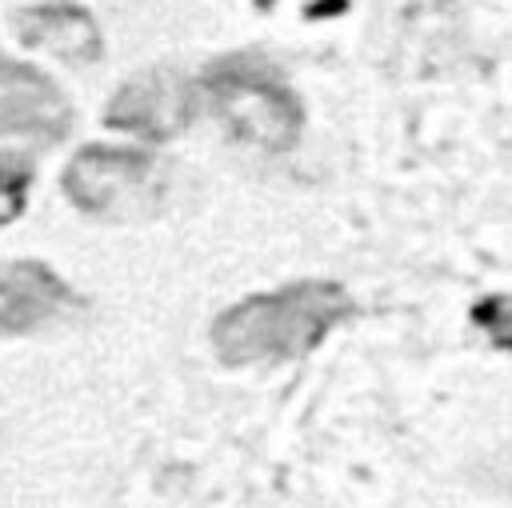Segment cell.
Instances as JSON below:
<instances>
[{"mask_svg": "<svg viewBox=\"0 0 512 508\" xmlns=\"http://www.w3.org/2000/svg\"><path fill=\"white\" fill-rule=\"evenodd\" d=\"M352 308L348 288L336 280H292L224 308L212 324V348L232 368L296 360L344 324Z\"/></svg>", "mask_w": 512, "mask_h": 508, "instance_id": "cell-1", "label": "cell"}, {"mask_svg": "<svg viewBox=\"0 0 512 508\" xmlns=\"http://www.w3.org/2000/svg\"><path fill=\"white\" fill-rule=\"evenodd\" d=\"M200 96L232 140L256 152H288L300 140L304 108L284 76L260 56H220L200 76Z\"/></svg>", "mask_w": 512, "mask_h": 508, "instance_id": "cell-2", "label": "cell"}, {"mask_svg": "<svg viewBox=\"0 0 512 508\" xmlns=\"http://www.w3.org/2000/svg\"><path fill=\"white\" fill-rule=\"evenodd\" d=\"M196 112V84L180 68H144L116 88L104 108L108 128L144 136V140H172L188 128Z\"/></svg>", "mask_w": 512, "mask_h": 508, "instance_id": "cell-3", "label": "cell"}, {"mask_svg": "<svg viewBox=\"0 0 512 508\" xmlns=\"http://www.w3.org/2000/svg\"><path fill=\"white\" fill-rule=\"evenodd\" d=\"M152 180H156V156L152 152H140V148H108V144L80 148L68 160L64 176H60L64 196L80 212H88V216H112V212H120Z\"/></svg>", "mask_w": 512, "mask_h": 508, "instance_id": "cell-4", "label": "cell"}, {"mask_svg": "<svg viewBox=\"0 0 512 508\" xmlns=\"http://www.w3.org/2000/svg\"><path fill=\"white\" fill-rule=\"evenodd\" d=\"M80 308L84 300L44 260H12L0 268V340L40 332Z\"/></svg>", "mask_w": 512, "mask_h": 508, "instance_id": "cell-5", "label": "cell"}, {"mask_svg": "<svg viewBox=\"0 0 512 508\" xmlns=\"http://www.w3.org/2000/svg\"><path fill=\"white\" fill-rule=\"evenodd\" d=\"M0 132L56 144L72 132V104L32 64L0 52Z\"/></svg>", "mask_w": 512, "mask_h": 508, "instance_id": "cell-6", "label": "cell"}, {"mask_svg": "<svg viewBox=\"0 0 512 508\" xmlns=\"http://www.w3.org/2000/svg\"><path fill=\"white\" fill-rule=\"evenodd\" d=\"M12 24H16L20 44L44 48L68 64H92L104 52L96 16L72 0H40V4L16 8Z\"/></svg>", "mask_w": 512, "mask_h": 508, "instance_id": "cell-7", "label": "cell"}, {"mask_svg": "<svg viewBox=\"0 0 512 508\" xmlns=\"http://www.w3.org/2000/svg\"><path fill=\"white\" fill-rule=\"evenodd\" d=\"M32 176H36V168L24 152H0V228L20 220V212L28 204Z\"/></svg>", "mask_w": 512, "mask_h": 508, "instance_id": "cell-8", "label": "cell"}]
</instances>
